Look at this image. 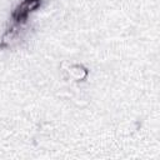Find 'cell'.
<instances>
[{
    "mask_svg": "<svg viewBox=\"0 0 160 160\" xmlns=\"http://www.w3.org/2000/svg\"><path fill=\"white\" fill-rule=\"evenodd\" d=\"M29 12H30V11L28 10L26 4L22 2V4L14 11V19H15L18 22H22V21H25V19L28 18V14H29Z\"/></svg>",
    "mask_w": 160,
    "mask_h": 160,
    "instance_id": "cell-1",
    "label": "cell"
}]
</instances>
